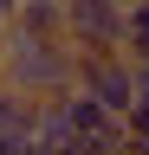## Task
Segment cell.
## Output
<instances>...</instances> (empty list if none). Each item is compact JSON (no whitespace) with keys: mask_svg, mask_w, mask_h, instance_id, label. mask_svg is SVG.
<instances>
[{"mask_svg":"<svg viewBox=\"0 0 149 155\" xmlns=\"http://www.w3.org/2000/svg\"><path fill=\"white\" fill-rule=\"evenodd\" d=\"M0 32H7V19H0Z\"/></svg>","mask_w":149,"mask_h":155,"instance_id":"8","label":"cell"},{"mask_svg":"<svg viewBox=\"0 0 149 155\" xmlns=\"http://www.w3.org/2000/svg\"><path fill=\"white\" fill-rule=\"evenodd\" d=\"M136 97L149 104V65H136Z\"/></svg>","mask_w":149,"mask_h":155,"instance_id":"7","label":"cell"},{"mask_svg":"<svg viewBox=\"0 0 149 155\" xmlns=\"http://www.w3.org/2000/svg\"><path fill=\"white\" fill-rule=\"evenodd\" d=\"M0 84L26 97H65L78 84V45L71 39H32V32H0Z\"/></svg>","mask_w":149,"mask_h":155,"instance_id":"1","label":"cell"},{"mask_svg":"<svg viewBox=\"0 0 149 155\" xmlns=\"http://www.w3.org/2000/svg\"><path fill=\"white\" fill-rule=\"evenodd\" d=\"M78 91H91L104 110L130 116V104H136V65L123 52H78Z\"/></svg>","mask_w":149,"mask_h":155,"instance_id":"3","label":"cell"},{"mask_svg":"<svg viewBox=\"0 0 149 155\" xmlns=\"http://www.w3.org/2000/svg\"><path fill=\"white\" fill-rule=\"evenodd\" d=\"M7 26L32 32V39H65V0H20Z\"/></svg>","mask_w":149,"mask_h":155,"instance_id":"4","label":"cell"},{"mask_svg":"<svg viewBox=\"0 0 149 155\" xmlns=\"http://www.w3.org/2000/svg\"><path fill=\"white\" fill-rule=\"evenodd\" d=\"M123 58L130 65H149V0H130L123 7Z\"/></svg>","mask_w":149,"mask_h":155,"instance_id":"5","label":"cell"},{"mask_svg":"<svg viewBox=\"0 0 149 155\" xmlns=\"http://www.w3.org/2000/svg\"><path fill=\"white\" fill-rule=\"evenodd\" d=\"M65 155H117V149H104V142H71Z\"/></svg>","mask_w":149,"mask_h":155,"instance_id":"6","label":"cell"},{"mask_svg":"<svg viewBox=\"0 0 149 155\" xmlns=\"http://www.w3.org/2000/svg\"><path fill=\"white\" fill-rule=\"evenodd\" d=\"M143 142H149V136H143Z\"/></svg>","mask_w":149,"mask_h":155,"instance_id":"9","label":"cell"},{"mask_svg":"<svg viewBox=\"0 0 149 155\" xmlns=\"http://www.w3.org/2000/svg\"><path fill=\"white\" fill-rule=\"evenodd\" d=\"M123 7L130 0H65V39L78 52H123Z\"/></svg>","mask_w":149,"mask_h":155,"instance_id":"2","label":"cell"}]
</instances>
